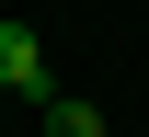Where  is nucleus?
I'll return each instance as SVG.
<instances>
[{"instance_id": "obj_1", "label": "nucleus", "mask_w": 149, "mask_h": 137, "mask_svg": "<svg viewBox=\"0 0 149 137\" xmlns=\"http://www.w3.org/2000/svg\"><path fill=\"white\" fill-rule=\"evenodd\" d=\"M0 92H23V103H57V69H46L35 23H0Z\"/></svg>"}, {"instance_id": "obj_2", "label": "nucleus", "mask_w": 149, "mask_h": 137, "mask_svg": "<svg viewBox=\"0 0 149 137\" xmlns=\"http://www.w3.org/2000/svg\"><path fill=\"white\" fill-rule=\"evenodd\" d=\"M46 137H103V103H69V92H57L46 103Z\"/></svg>"}]
</instances>
